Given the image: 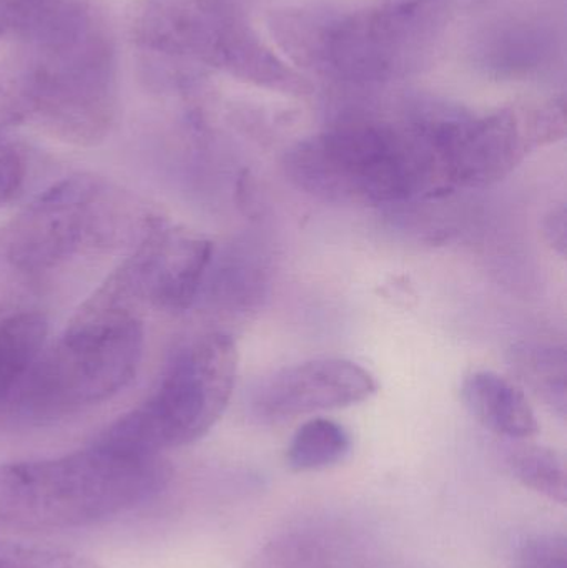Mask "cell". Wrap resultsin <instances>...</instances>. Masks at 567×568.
Returning a JSON list of instances; mask_svg holds the SVG:
<instances>
[{
	"instance_id": "cell-17",
	"label": "cell",
	"mask_w": 567,
	"mask_h": 568,
	"mask_svg": "<svg viewBox=\"0 0 567 568\" xmlns=\"http://www.w3.org/2000/svg\"><path fill=\"white\" fill-rule=\"evenodd\" d=\"M0 568H105L87 557L20 542H0Z\"/></svg>"
},
{
	"instance_id": "cell-5",
	"label": "cell",
	"mask_w": 567,
	"mask_h": 568,
	"mask_svg": "<svg viewBox=\"0 0 567 568\" xmlns=\"http://www.w3.org/2000/svg\"><path fill=\"white\" fill-rule=\"evenodd\" d=\"M129 30L152 75L206 69L285 95L313 90L263 42L235 0H136Z\"/></svg>"
},
{
	"instance_id": "cell-14",
	"label": "cell",
	"mask_w": 567,
	"mask_h": 568,
	"mask_svg": "<svg viewBox=\"0 0 567 568\" xmlns=\"http://www.w3.org/2000/svg\"><path fill=\"white\" fill-rule=\"evenodd\" d=\"M509 369L553 413L565 419L567 407L566 347L563 344L522 341L506 353Z\"/></svg>"
},
{
	"instance_id": "cell-6",
	"label": "cell",
	"mask_w": 567,
	"mask_h": 568,
	"mask_svg": "<svg viewBox=\"0 0 567 568\" xmlns=\"http://www.w3.org/2000/svg\"><path fill=\"white\" fill-rule=\"evenodd\" d=\"M143 346L135 311L92 297L62 336L43 347L6 410L43 419L103 403L135 377Z\"/></svg>"
},
{
	"instance_id": "cell-3",
	"label": "cell",
	"mask_w": 567,
	"mask_h": 568,
	"mask_svg": "<svg viewBox=\"0 0 567 568\" xmlns=\"http://www.w3.org/2000/svg\"><path fill=\"white\" fill-rule=\"evenodd\" d=\"M170 480L160 457L132 456L93 443L53 459L0 466V530L77 529L129 513Z\"/></svg>"
},
{
	"instance_id": "cell-19",
	"label": "cell",
	"mask_w": 567,
	"mask_h": 568,
	"mask_svg": "<svg viewBox=\"0 0 567 568\" xmlns=\"http://www.w3.org/2000/svg\"><path fill=\"white\" fill-rule=\"evenodd\" d=\"M26 179V163L16 146L0 139V206L9 203Z\"/></svg>"
},
{
	"instance_id": "cell-1",
	"label": "cell",
	"mask_w": 567,
	"mask_h": 568,
	"mask_svg": "<svg viewBox=\"0 0 567 568\" xmlns=\"http://www.w3.org/2000/svg\"><path fill=\"white\" fill-rule=\"evenodd\" d=\"M20 42L0 75V123L33 122L70 145L102 142L117 115L115 50L92 10L69 0Z\"/></svg>"
},
{
	"instance_id": "cell-13",
	"label": "cell",
	"mask_w": 567,
	"mask_h": 568,
	"mask_svg": "<svg viewBox=\"0 0 567 568\" xmlns=\"http://www.w3.org/2000/svg\"><path fill=\"white\" fill-rule=\"evenodd\" d=\"M49 323L36 311L0 321V410H6L45 347Z\"/></svg>"
},
{
	"instance_id": "cell-16",
	"label": "cell",
	"mask_w": 567,
	"mask_h": 568,
	"mask_svg": "<svg viewBox=\"0 0 567 568\" xmlns=\"http://www.w3.org/2000/svg\"><path fill=\"white\" fill-rule=\"evenodd\" d=\"M508 466L519 483L565 506L566 466L556 450L538 444H518L509 449Z\"/></svg>"
},
{
	"instance_id": "cell-18",
	"label": "cell",
	"mask_w": 567,
	"mask_h": 568,
	"mask_svg": "<svg viewBox=\"0 0 567 568\" xmlns=\"http://www.w3.org/2000/svg\"><path fill=\"white\" fill-rule=\"evenodd\" d=\"M518 568H567V544L559 534H538L519 546Z\"/></svg>"
},
{
	"instance_id": "cell-4",
	"label": "cell",
	"mask_w": 567,
	"mask_h": 568,
	"mask_svg": "<svg viewBox=\"0 0 567 568\" xmlns=\"http://www.w3.org/2000/svg\"><path fill=\"white\" fill-rule=\"evenodd\" d=\"M283 170L306 195L345 206L405 202L438 182L423 113L406 122L340 120L295 143Z\"/></svg>"
},
{
	"instance_id": "cell-2",
	"label": "cell",
	"mask_w": 567,
	"mask_h": 568,
	"mask_svg": "<svg viewBox=\"0 0 567 568\" xmlns=\"http://www.w3.org/2000/svg\"><path fill=\"white\" fill-rule=\"evenodd\" d=\"M452 0H389L353 12L276 10L269 27L296 67L350 85H383L432 63Z\"/></svg>"
},
{
	"instance_id": "cell-20",
	"label": "cell",
	"mask_w": 567,
	"mask_h": 568,
	"mask_svg": "<svg viewBox=\"0 0 567 568\" xmlns=\"http://www.w3.org/2000/svg\"><path fill=\"white\" fill-rule=\"evenodd\" d=\"M543 233H545V239L549 246L559 255L566 256L567 225L565 205L555 206V209L549 210L548 215L543 220Z\"/></svg>"
},
{
	"instance_id": "cell-9",
	"label": "cell",
	"mask_w": 567,
	"mask_h": 568,
	"mask_svg": "<svg viewBox=\"0 0 567 568\" xmlns=\"http://www.w3.org/2000/svg\"><path fill=\"white\" fill-rule=\"evenodd\" d=\"M438 182L486 189L512 175L533 150L566 135L561 102L506 106L485 115L426 113Z\"/></svg>"
},
{
	"instance_id": "cell-8",
	"label": "cell",
	"mask_w": 567,
	"mask_h": 568,
	"mask_svg": "<svg viewBox=\"0 0 567 568\" xmlns=\"http://www.w3.org/2000/svg\"><path fill=\"white\" fill-rule=\"evenodd\" d=\"M236 373L239 347L233 337L219 331L203 334L176 353L156 389L95 443L142 457L196 443L229 407Z\"/></svg>"
},
{
	"instance_id": "cell-12",
	"label": "cell",
	"mask_w": 567,
	"mask_h": 568,
	"mask_svg": "<svg viewBox=\"0 0 567 568\" xmlns=\"http://www.w3.org/2000/svg\"><path fill=\"white\" fill-rule=\"evenodd\" d=\"M462 399L472 416L498 436L526 440L539 433L538 419L525 390L498 373L469 374L463 381Z\"/></svg>"
},
{
	"instance_id": "cell-7",
	"label": "cell",
	"mask_w": 567,
	"mask_h": 568,
	"mask_svg": "<svg viewBox=\"0 0 567 568\" xmlns=\"http://www.w3.org/2000/svg\"><path fill=\"white\" fill-rule=\"evenodd\" d=\"M159 216L93 175H73L40 193L0 229V256L23 273L57 268L85 250L140 242Z\"/></svg>"
},
{
	"instance_id": "cell-10",
	"label": "cell",
	"mask_w": 567,
	"mask_h": 568,
	"mask_svg": "<svg viewBox=\"0 0 567 568\" xmlns=\"http://www.w3.org/2000/svg\"><path fill=\"white\" fill-rule=\"evenodd\" d=\"M213 255L215 246L206 236L160 219L129 262L93 297L129 310L136 304L189 310L205 284Z\"/></svg>"
},
{
	"instance_id": "cell-21",
	"label": "cell",
	"mask_w": 567,
	"mask_h": 568,
	"mask_svg": "<svg viewBox=\"0 0 567 568\" xmlns=\"http://www.w3.org/2000/svg\"><path fill=\"white\" fill-rule=\"evenodd\" d=\"M0 39H2V33H0Z\"/></svg>"
},
{
	"instance_id": "cell-11",
	"label": "cell",
	"mask_w": 567,
	"mask_h": 568,
	"mask_svg": "<svg viewBox=\"0 0 567 568\" xmlns=\"http://www.w3.org/2000/svg\"><path fill=\"white\" fill-rule=\"evenodd\" d=\"M376 390L375 377L360 364L343 357H318L260 381L252 407L260 419L273 423L356 406Z\"/></svg>"
},
{
	"instance_id": "cell-15",
	"label": "cell",
	"mask_w": 567,
	"mask_h": 568,
	"mask_svg": "<svg viewBox=\"0 0 567 568\" xmlns=\"http://www.w3.org/2000/svg\"><path fill=\"white\" fill-rule=\"evenodd\" d=\"M350 449L352 439L342 424L315 417L296 429L286 453V463L296 473L326 469L342 463Z\"/></svg>"
}]
</instances>
